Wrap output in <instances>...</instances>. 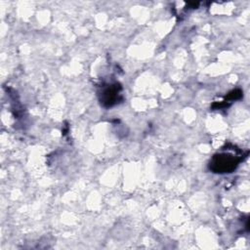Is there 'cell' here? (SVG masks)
Here are the masks:
<instances>
[{
  "label": "cell",
  "instance_id": "cell-1",
  "mask_svg": "<svg viewBox=\"0 0 250 250\" xmlns=\"http://www.w3.org/2000/svg\"><path fill=\"white\" fill-rule=\"evenodd\" d=\"M238 161L231 155L218 154L214 156L211 162V167L217 173H226L234 169Z\"/></svg>",
  "mask_w": 250,
  "mask_h": 250
}]
</instances>
